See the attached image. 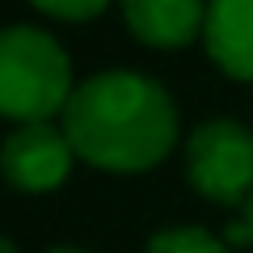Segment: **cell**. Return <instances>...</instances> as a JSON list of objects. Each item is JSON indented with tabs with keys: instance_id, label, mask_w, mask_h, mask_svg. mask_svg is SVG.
Here are the masks:
<instances>
[{
	"instance_id": "8992f818",
	"label": "cell",
	"mask_w": 253,
	"mask_h": 253,
	"mask_svg": "<svg viewBox=\"0 0 253 253\" xmlns=\"http://www.w3.org/2000/svg\"><path fill=\"white\" fill-rule=\"evenodd\" d=\"M207 55L232 81H253V0H207Z\"/></svg>"
},
{
	"instance_id": "30bf717a",
	"label": "cell",
	"mask_w": 253,
	"mask_h": 253,
	"mask_svg": "<svg viewBox=\"0 0 253 253\" xmlns=\"http://www.w3.org/2000/svg\"><path fill=\"white\" fill-rule=\"evenodd\" d=\"M46 253H89V249H72V245H59V249H46Z\"/></svg>"
},
{
	"instance_id": "52a82bcc",
	"label": "cell",
	"mask_w": 253,
	"mask_h": 253,
	"mask_svg": "<svg viewBox=\"0 0 253 253\" xmlns=\"http://www.w3.org/2000/svg\"><path fill=\"white\" fill-rule=\"evenodd\" d=\"M144 253H232V249L215 232H207L199 224H186V228H165V232H156Z\"/></svg>"
},
{
	"instance_id": "3957f363",
	"label": "cell",
	"mask_w": 253,
	"mask_h": 253,
	"mask_svg": "<svg viewBox=\"0 0 253 253\" xmlns=\"http://www.w3.org/2000/svg\"><path fill=\"white\" fill-rule=\"evenodd\" d=\"M186 177L203 199L245 207L253 199V131L236 118H207L186 139Z\"/></svg>"
},
{
	"instance_id": "277c9868",
	"label": "cell",
	"mask_w": 253,
	"mask_h": 253,
	"mask_svg": "<svg viewBox=\"0 0 253 253\" xmlns=\"http://www.w3.org/2000/svg\"><path fill=\"white\" fill-rule=\"evenodd\" d=\"M72 161L76 148L68 131L55 123H21L0 144V173L13 190H26V194L59 190L72 173Z\"/></svg>"
},
{
	"instance_id": "7a4b0ae2",
	"label": "cell",
	"mask_w": 253,
	"mask_h": 253,
	"mask_svg": "<svg viewBox=\"0 0 253 253\" xmlns=\"http://www.w3.org/2000/svg\"><path fill=\"white\" fill-rule=\"evenodd\" d=\"M72 59L38 26L0 30V118L51 123L72 101Z\"/></svg>"
},
{
	"instance_id": "5b68a950",
	"label": "cell",
	"mask_w": 253,
	"mask_h": 253,
	"mask_svg": "<svg viewBox=\"0 0 253 253\" xmlns=\"http://www.w3.org/2000/svg\"><path fill=\"white\" fill-rule=\"evenodd\" d=\"M118 9L126 30L156 51L190 46L207 26V0H118Z\"/></svg>"
},
{
	"instance_id": "9c48e42d",
	"label": "cell",
	"mask_w": 253,
	"mask_h": 253,
	"mask_svg": "<svg viewBox=\"0 0 253 253\" xmlns=\"http://www.w3.org/2000/svg\"><path fill=\"white\" fill-rule=\"evenodd\" d=\"M245 232H249V245H253V199L245 203Z\"/></svg>"
},
{
	"instance_id": "8fae6325",
	"label": "cell",
	"mask_w": 253,
	"mask_h": 253,
	"mask_svg": "<svg viewBox=\"0 0 253 253\" xmlns=\"http://www.w3.org/2000/svg\"><path fill=\"white\" fill-rule=\"evenodd\" d=\"M0 253H17V245H13V241H4V236H0Z\"/></svg>"
},
{
	"instance_id": "ba28073f",
	"label": "cell",
	"mask_w": 253,
	"mask_h": 253,
	"mask_svg": "<svg viewBox=\"0 0 253 253\" xmlns=\"http://www.w3.org/2000/svg\"><path fill=\"white\" fill-rule=\"evenodd\" d=\"M34 9H42L46 17H59V21H89L97 13H106L110 0H30Z\"/></svg>"
},
{
	"instance_id": "6da1fadb",
	"label": "cell",
	"mask_w": 253,
	"mask_h": 253,
	"mask_svg": "<svg viewBox=\"0 0 253 253\" xmlns=\"http://www.w3.org/2000/svg\"><path fill=\"white\" fill-rule=\"evenodd\" d=\"M76 156L101 173H144L177 144V106L161 81L139 72H97L63 106Z\"/></svg>"
}]
</instances>
